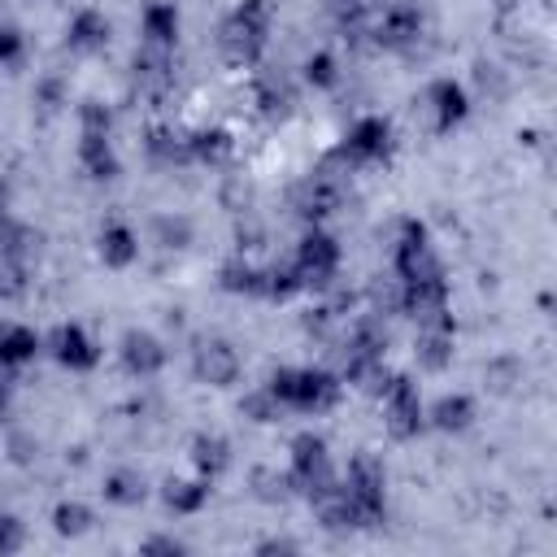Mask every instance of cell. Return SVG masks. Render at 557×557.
Wrapping results in <instances>:
<instances>
[{
  "mask_svg": "<svg viewBox=\"0 0 557 557\" xmlns=\"http://www.w3.org/2000/svg\"><path fill=\"white\" fill-rule=\"evenodd\" d=\"M78 170L91 183H113L122 174V161L113 152L109 131H78Z\"/></svg>",
  "mask_w": 557,
  "mask_h": 557,
  "instance_id": "cell-18",
  "label": "cell"
},
{
  "mask_svg": "<svg viewBox=\"0 0 557 557\" xmlns=\"http://www.w3.org/2000/svg\"><path fill=\"white\" fill-rule=\"evenodd\" d=\"M218 287L226 296H248V300H261V265H252L244 252L222 261L218 265Z\"/></svg>",
  "mask_w": 557,
  "mask_h": 557,
  "instance_id": "cell-30",
  "label": "cell"
},
{
  "mask_svg": "<svg viewBox=\"0 0 557 557\" xmlns=\"http://www.w3.org/2000/svg\"><path fill=\"white\" fill-rule=\"evenodd\" d=\"M422 39H426V17L413 0H387L370 22V44L383 48V52L409 57Z\"/></svg>",
  "mask_w": 557,
  "mask_h": 557,
  "instance_id": "cell-9",
  "label": "cell"
},
{
  "mask_svg": "<svg viewBox=\"0 0 557 557\" xmlns=\"http://www.w3.org/2000/svg\"><path fill=\"white\" fill-rule=\"evenodd\" d=\"M348 178H352V170H348L344 157L331 148L305 178H296V183L287 187V209H292L305 226H318L322 218H331V213L344 205Z\"/></svg>",
  "mask_w": 557,
  "mask_h": 557,
  "instance_id": "cell-2",
  "label": "cell"
},
{
  "mask_svg": "<svg viewBox=\"0 0 557 557\" xmlns=\"http://www.w3.org/2000/svg\"><path fill=\"white\" fill-rule=\"evenodd\" d=\"M44 339L26 326V322H0V366L4 370H22L39 357Z\"/></svg>",
  "mask_w": 557,
  "mask_h": 557,
  "instance_id": "cell-26",
  "label": "cell"
},
{
  "mask_svg": "<svg viewBox=\"0 0 557 557\" xmlns=\"http://www.w3.org/2000/svg\"><path fill=\"white\" fill-rule=\"evenodd\" d=\"M109 35H113V26H109V17L100 9H78L70 17V26H65V48L74 57H96V52L109 48Z\"/></svg>",
  "mask_w": 557,
  "mask_h": 557,
  "instance_id": "cell-19",
  "label": "cell"
},
{
  "mask_svg": "<svg viewBox=\"0 0 557 557\" xmlns=\"http://www.w3.org/2000/svg\"><path fill=\"white\" fill-rule=\"evenodd\" d=\"M270 26H274V4L270 0H239L222 26H218V52L226 65L235 70H252L265 57L270 44Z\"/></svg>",
  "mask_w": 557,
  "mask_h": 557,
  "instance_id": "cell-1",
  "label": "cell"
},
{
  "mask_svg": "<svg viewBox=\"0 0 557 557\" xmlns=\"http://www.w3.org/2000/svg\"><path fill=\"white\" fill-rule=\"evenodd\" d=\"M22 57H26V35L13 22H0V65L13 70V65H22Z\"/></svg>",
  "mask_w": 557,
  "mask_h": 557,
  "instance_id": "cell-42",
  "label": "cell"
},
{
  "mask_svg": "<svg viewBox=\"0 0 557 557\" xmlns=\"http://www.w3.org/2000/svg\"><path fill=\"white\" fill-rule=\"evenodd\" d=\"M144 152H148V165H157V170H183V165H191L187 131H178V126H148Z\"/></svg>",
  "mask_w": 557,
  "mask_h": 557,
  "instance_id": "cell-21",
  "label": "cell"
},
{
  "mask_svg": "<svg viewBox=\"0 0 557 557\" xmlns=\"http://www.w3.org/2000/svg\"><path fill=\"white\" fill-rule=\"evenodd\" d=\"M453 352H457V322L444 318V322H422L418 335H413V361L418 370L426 374H440L453 366Z\"/></svg>",
  "mask_w": 557,
  "mask_h": 557,
  "instance_id": "cell-17",
  "label": "cell"
},
{
  "mask_svg": "<svg viewBox=\"0 0 557 557\" xmlns=\"http://www.w3.org/2000/svg\"><path fill=\"white\" fill-rule=\"evenodd\" d=\"M104 500L109 505H117V509H135V505H144L148 500V479L135 470V466H117V470H109L104 474Z\"/></svg>",
  "mask_w": 557,
  "mask_h": 557,
  "instance_id": "cell-29",
  "label": "cell"
},
{
  "mask_svg": "<svg viewBox=\"0 0 557 557\" xmlns=\"http://www.w3.org/2000/svg\"><path fill=\"white\" fill-rule=\"evenodd\" d=\"M9 396H13V379H9V370L0 366V418H4V409H9Z\"/></svg>",
  "mask_w": 557,
  "mask_h": 557,
  "instance_id": "cell-50",
  "label": "cell"
},
{
  "mask_svg": "<svg viewBox=\"0 0 557 557\" xmlns=\"http://www.w3.org/2000/svg\"><path fill=\"white\" fill-rule=\"evenodd\" d=\"M35 104H44V109H61V104H65V83H61V78H39V87H35Z\"/></svg>",
  "mask_w": 557,
  "mask_h": 557,
  "instance_id": "cell-47",
  "label": "cell"
},
{
  "mask_svg": "<svg viewBox=\"0 0 557 557\" xmlns=\"http://www.w3.org/2000/svg\"><path fill=\"white\" fill-rule=\"evenodd\" d=\"M335 152L344 157L348 170H370V165H387L392 152H396V135H392V122L379 117V113H366L357 117L344 139L335 144Z\"/></svg>",
  "mask_w": 557,
  "mask_h": 557,
  "instance_id": "cell-7",
  "label": "cell"
},
{
  "mask_svg": "<svg viewBox=\"0 0 557 557\" xmlns=\"http://www.w3.org/2000/svg\"><path fill=\"white\" fill-rule=\"evenodd\" d=\"M48 352H52V361H57L61 370H70V374H87V370L100 366V344H96L78 322H61V326H52V335H48Z\"/></svg>",
  "mask_w": 557,
  "mask_h": 557,
  "instance_id": "cell-14",
  "label": "cell"
},
{
  "mask_svg": "<svg viewBox=\"0 0 557 557\" xmlns=\"http://www.w3.org/2000/svg\"><path fill=\"white\" fill-rule=\"evenodd\" d=\"M296 548H300L296 540H261L257 544V553H296Z\"/></svg>",
  "mask_w": 557,
  "mask_h": 557,
  "instance_id": "cell-49",
  "label": "cell"
},
{
  "mask_svg": "<svg viewBox=\"0 0 557 557\" xmlns=\"http://www.w3.org/2000/svg\"><path fill=\"white\" fill-rule=\"evenodd\" d=\"M117 361H122V370H126L131 379H157V374L165 370L170 352H165V344H161L152 331L131 326V331L122 335V344H117Z\"/></svg>",
  "mask_w": 557,
  "mask_h": 557,
  "instance_id": "cell-16",
  "label": "cell"
},
{
  "mask_svg": "<svg viewBox=\"0 0 557 557\" xmlns=\"http://www.w3.org/2000/svg\"><path fill=\"white\" fill-rule=\"evenodd\" d=\"M9 457H13L17 466H30V461L39 457V440L26 435V431H13V435H9Z\"/></svg>",
  "mask_w": 557,
  "mask_h": 557,
  "instance_id": "cell-46",
  "label": "cell"
},
{
  "mask_svg": "<svg viewBox=\"0 0 557 557\" xmlns=\"http://www.w3.org/2000/svg\"><path fill=\"white\" fill-rule=\"evenodd\" d=\"M0 257H13V261H35L39 257V231L22 218H13L9 209H0Z\"/></svg>",
  "mask_w": 557,
  "mask_h": 557,
  "instance_id": "cell-28",
  "label": "cell"
},
{
  "mask_svg": "<svg viewBox=\"0 0 557 557\" xmlns=\"http://www.w3.org/2000/svg\"><path fill=\"white\" fill-rule=\"evenodd\" d=\"M30 287V265L26 261H13V257H0V300L13 305L22 300Z\"/></svg>",
  "mask_w": 557,
  "mask_h": 557,
  "instance_id": "cell-39",
  "label": "cell"
},
{
  "mask_svg": "<svg viewBox=\"0 0 557 557\" xmlns=\"http://www.w3.org/2000/svg\"><path fill=\"white\" fill-rule=\"evenodd\" d=\"M470 422H474V400L466 392H444L426 409V426H435L444 435H461V431H470Z\"/></svg>",
  "mask_w": 557,
  "mask_h": 557,
  "instance_id": "cell-27",
  "label": "cell"
},
{
  "mask_svg": "<svg viewBox=\"0 0 557 557\" xmlns=\"http://www.w3.org/2000/svg\"><path fill=\"white\" fill-rule=\"evenodd\" d=\"M91 522H96V513H91V505H83V500H57V505H52V531L65 535V540L87 535Z\"/></svg>",
  "mask_w": 557,
  "mask_h": 557,
  "instance_id": "cell-33",
  "label": "cell"
},
{
  "mask_svg": "<svg viewBox=\"0 0 557 557\" xmlns=\"http://www.w3.org/2000/svg\"><path fill=\"white\" fill-rule=\"evenodd\" d=\"M422 113H426V126L435 135H448L470 117V96L457 78H431L422 91Z\"/></svg>",
  "mask_w": 557,
  "mask_h": 557,
  "instance_id": "cell-13",
  "label": "cell"
},
{
  "mask_svg": "<svg viewBox=\"0 0 557 557\" xmlns=\"http://www.w3.org/2000/svg\"><path fill=\"white\" fill-rule=\"evenodd\" d=\"M296 292H305V287H300V274H296L292 257L261 265V300H274L278 305V300H292Z\"/></svg>",
  "mask_w": 557,
  "mask_h": 557,
  "instance_id": "cell-32",
  "label": "cell"
},
{
  "mask_svg": "<svg viewBox=\"0 0 557 557\" xmlns=\"http://www.w3.org/2000/svg\"><path fill=\"white\" fill-rule=\"evenodd\" d=\"M379 9H383V0H326L331 22L339 26L344 44H352V48L370 44V22H374Z\"/></svg>",
  "mask_w": 557,
  "mask_h": 557,
  "instance_id": "cell-20",
  "label": "cell"
},
{
  "mask_svg": "<svg viewBox=\"0 0 557 557\" xmlns=\"http://www.w3.org/2000/svg\"><path fill=\"white\" fill-rule=\"evenodd\" d=\"M366 296H370V309H374V313H383V318H387V313H400V278H396V274H387V278L379 274Z\"/></svg>",
  "mask_w": 557,
  "mask_h": 557,
  "instance_id": "cell-40",
  "label": "cell"
},
{
  "mask_svg": "<svg viewBox=\"0 0 557 557\" xmlns=\"http://www.w3.org/2000/svg\"><path fill=\"white\" fill-rule=\"evenodd\" d=\"M339 322H344V318H335V309H331V305H326V300H322V305H313V309H305V313H300V331H305V335H309V339H322V344H331V339H335V335H339V331H335V326H339Z\"/></svg>",
  "mask_w": 557,
  "mask_h": 557,
  "instance_id": "cell-38",
  "label": "cell"
},
{
  "mask_svg": "<svg viewBox=\"0 0 557 557\" xmlns=\"http://www.w3.org/2000/svg\"><path fill=\"white\" fill-rule=\"evenodd\" d=\"M248 483H252V496H257V500H265V505H283V500L292 496L287 470H270V466H257V470L248 474Z\"/></svg>",
  "mask_w": 557,
  "mask_h": 557,
  "instance_id": "cell-35",
  "label": "cell"
},
{
  "mask_svg": "<svg viewBox=\"0 0 557 557\" xmlns=\"http://www.w3.org/2000/svg\"><path fill=\"white\" fill-rule=\"evenodd\" d=\"M152 235H157V244L161 248H187L191 244V218H183V213H157L152 218Z\"/></svg>",
  "mask_w": 557,
  "mask_h": 557,
  "instance_id": "cell-36",
  "label": "cell"
},
{
  "mask_svg": "<svg viewBox=\"0 0 557 557\" xmlns=\"http://www.w3.org/2000/svg\"><path fill=\"white\" fill-rule=\"evenodd\" d=\"M252 109L270 126L287 122L296 113V87H292V78L283 70H257V78H252Z\"/></svg>",
  "mask_w": 557,
  "mask_h": 557,
  "instance_id": "cell-15",
  "label": "cell"
},
{
  "mask_svg": "<svg viewBox=\"0 0 557 557\" xmlns=\"http://www.w3.org/2000/svg\"><path fill=\"white\" fill-rule=\"evenodd\" d=\"M178 9L170 0H148L144 13H139V44H152V48H178Z\"/></svg>",
  "mask_w": 557,
  "mask_h": 557,
  "instance_id": "cell-22",
  "label": "cell"
},
{
  "mask_svg": "<svg viewBox=\"0 0 557 557\" xmlns=\"http://www.w3.org/2000/svg\"><path fill=\"white\" fill-rule=\"evenodd\" d=\"M26 548V522L17 513H0V557H13Z\"/></svg>",
  "mask_w": 557,
  "mask_h": 557,
  "instance_id": "cell-43",
  "label": "cell"
},
{
  "mask_svg": "<svg viewBox=\"0 0 557 557\" xmlns=\"http://www.w3.org/2000/svg\"><path fill=\"white\" fill-rule=\"evenodd\" d=\"M131 83L139 87V96L165 100L174 91V83H178V57H174V48L139 44L135 57H131Z\"/></svg>",
  "mask_w": 557,
  "mask_h": 557,
  "instance_id": "cell-11",
  "label": "cell"
},
{
  "mask_svg": "<svg viewBox=\"0 0 557 557\" xmlns=\"http://www.w3.org/2000/svg\"><path fill=\"white\" fill-rule=\"evenodd\" d=\"M139 548H144V553H174V557H178V553H187V544H183L178 535H148Z\"/></svg>",
  "mask_w": 557,
  "mask_h": 557,
  "instance_id": "cell-48",
  "label": "cell"
},
{
  "mask_svg": "<svg viewBox=\"0 0 557 557\" xmlns=\"http://www.w3.org/2000/svg\"><path fill=\"white\" fill-rule=\"evenodd\" d=\"M305 83L313 91H335L339 87V61H335V52H326V48L309 52L305 57Z\"/></svg>",
  "mask_w": 557,
  "mask_h": 557,
  "instance_id": "cell-34",
  "label": "cell"
},
{
  "mask_svg": "<svg viewBox=\"0 0 557 557\" xmlns=\"http://www.w3.org/2000/svg\"><path fill=\"white\" fill-rule=\"evenodd\" d=\"M209 496H213V487H209V479H170L165 487H161V500H165V509L170 513H200L205 505H209Z\"/></svg>",
  "mask_w": 557,
  "mask_h": 557,
  "instance_id": "cell-31",
  "label": "cell"
},
{
  "mask_svg": "<svg viewBox=\"0 0 557 557\" xmlns=\"http://www.w3.org/2000/svg\"><path fill=\"white\" fill-rule=\"evenodd\" d=\"M379 400H383V426L392 440H418L426 431V405L409 374H392Z\"/></svg>",
  "mask_w": 557,
  "mask_h": 557,
  "instance_id": "cell-10",
  "label": "cell"
},
{
  "mask_svg": "<svg viewBox=\"0 0 557 557\" xmlns=\"http://www.w3.org/2000/svg\"><path fill=\"white\" fill-rule=\"evenodd\" d=\"M339 261H344L339 239L326 235L322 226H309V231L300 235L296 252H292V265H296L305 292H331V287H335V274H339Z\"/></svg>",
  "mask_w": 557,
  "mask_h": 557,
  "instance_id": "cell-8",
  "label": "cell"
},
{
  "mask_svg": "<svg viewBox=\"0 0 557 557\" xmlns=\"http://www.w3.org/2000/svg\"><path fill=\"white\" fill-rule=\"evenodd\" d=\"M96 257H100L109 270H126V265H135V257H139V235H135L126 222H104L100 235H96Z\"/></svg>",
  "mask_w": 557,
  "mask_h": 557,
  "instance_id": "cell-24",
  "label": "cell"
},
{
  "mask_svg": "<svg viewBox=\"0 0 557 557\" xmlns=\"http://www.w3.org/2000/svg\"><path fill=\"white\" fill-rule=\"evenodd\" d=\"M187 148H191V161L209 165V170H222L235 157V139H231L226 126H196V131H187Z\"/></svg>",
  "mask_w": 557,
  "mask_h": 557,
  "instance_id": "cell-23",
  "label": "cell"
},
{
  "mask_svg": "<svg viewBox=\"0 0 557 557\" xmlns=\"http://www.w3.org/2000/svg\"><path fill=\"white\" fill-rule=\"evenodd\" d=\"M392 274L400 283H418V278H435L444 274V261L431 244L426 222L418 218H400L396 222V239H392Z\"/></svg>",
  "mask_w": 557,
  "mask_h": 557,
  "instance_id": "cell-6",
  "label": "cell"
},
{
  "mask_svg": "<svg viewBox=\"0 0 557 557\" xmlns=\"http://www.w3.org/2000/svg\"><path fill=\"white\" fill-rule=\"evenodd\" d=\"M483 383H487L492 392H513V387L522 383V366H518L513 357H496V361L483 366Z\"/></svg>",
  "mask_w": 557,
  "mask_h": 557,
  "instance_id": "cell-41",
  "label": "cell"
},
{
  "mask_svg": "<svg viewBox=\"0 0 557 557\" xmlns=\"http://www.w3.org/2000/svg\"><path fill=\"white\" fill-rule=\"evenodd\" d=\"M78 131H113V113L100 100H83L78 104Z\"/></svg>",
  "mask_w": 557,
  "mask_h": 557,
  "instance_id": "cell-44",
  "label": "cell"
},
{
  "mask_svg": "<svg viewBox=\"0 0 557 557\" xmlns=\"http://www.w3.org/2000/svg\"><path fill=\"white\" fill-rule=\"evenodd\" d=\"M344 496L352 500L357 509V522L361 531L366 527H379L387 518V466L374 457V453H352L348 457V470L339 479Z\"/></svg>",
  "mask_w": 557,
  "mask_h": 557,
  "instance_id": "cell-4",
  "label": "cell"
},
{
  "mask_svg": "<svg viewBox=\"0 0 557 557\" xmlns=\"http://www.w3.org/2000/svg\"><path fill=\"white\" fill-rule=\"evenodd\" d=\"M335 461H331V444L313 431H300L292 444H287V483H292V496H322L331 483H335Z\"/></svg>",
  "mask_w": 557,
  "mask_h": 557,
  "instance_id": "cell-5",
  "label": "cell"
},
{
  "mask_svg": "<svg viewBox=\"0 0 557 557\" xmlns=\"http://www.w3.org/2000/svg\"><path fill=\"white\" fill-rule=\"evenodd\" d=\"M474 78H479V87H483V91H487L492 100H500V96L509 91V83H505V74H500L496 65H487V61H479V65H474Z\"/></svg>",
  "mask_w": 557,
  "mask_h": 557,
  "instance_id": "cell-45",
  "label": "cell"
},
{
  "mask_svg": "<svg viewBox=\"0 0 557 557\" xmlns=\"http://www.w3.org/2000/svg\"><path fill=\"white\" fill-rule=\"evenodd\" d=\"M265 387L292 413H331L344 396V379L326 366H278Z\"/></svg>",
  "mask_w": 557,
  "mask_h": 557,
  "instance_id": "cell-3",
  "label": "cell"
},
{
  "mask_svg": "<svg viewBox=\"0 0 557 557\" xmlns=\"http://www.w3.org/2000/svg\"><path fill=\"white\" fill-rule=\"evenodd\" d=\"M239 370H244V361H239V348L231 339H222V335H200L196 339V348H191V374H196V383H205V387H231L239 379Z\"/></svg>",
  "mask_w": 557,
  "mask_h": 557,
  "instance_id": "cell-12",
  "label": "cell"
},
{
  "mask_svg": "<svg viewBox=\"0 0 557 557\" xmlns=\"http://www.w3.org/2000/svg\"><path fill=\"white\" fill-rule=\"evenodd\" d=\"M239 413H244L248 422L270 426V422H278V418H283V405H278V396H274L270 387H257V392H248V396L239 400Z\"/></svg>",
  "mask_w": 557,
  "mask_h": 557,
  "instance_id": "cell-37",
  "label": "cell"
},
{
  "mask_svg": "<svg viewBox=\"0 0 557 557\" xmlns=\"http://www.w3.org/2000/svg\"><path fill=\"white\" fill-rule=\"evenodd\" d=\"M191 466H196V474L200 479H222L226 470H231V440L226 435H218V431H200V435H191Z\"/></svg>",
  "mask_w": 557,
  "mask_h": 557,
  "instance_id": "cell-25",
  "label": "cell"
}]
</instances>
